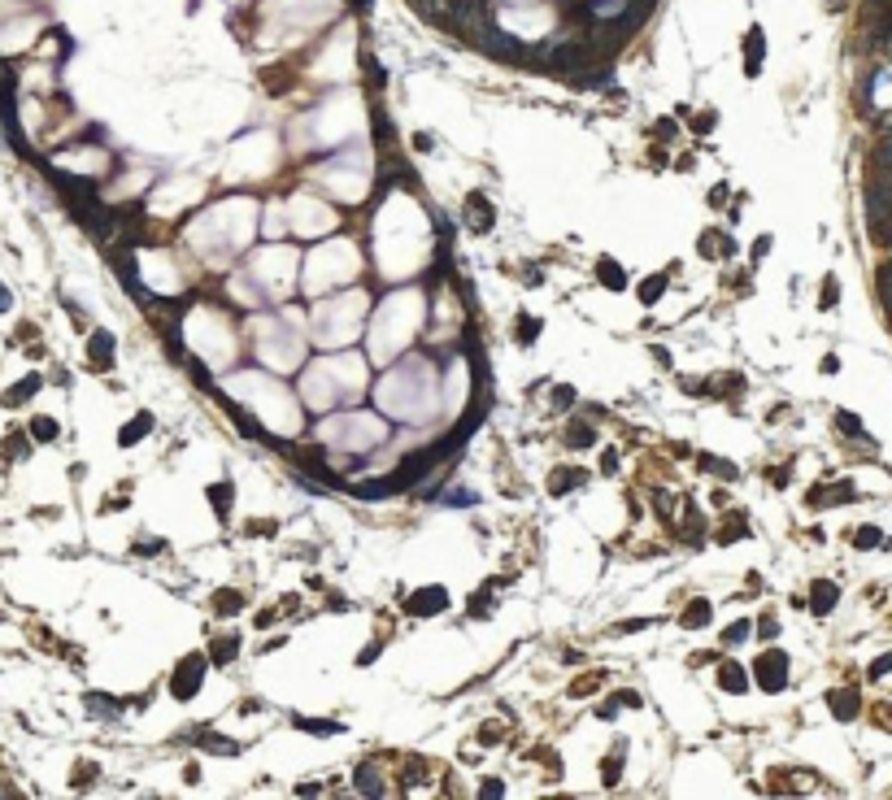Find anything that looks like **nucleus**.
I'll use <instances>...</instances> for the list:
<instances>
[{
    "label": "nucleus",
    "mask_w": 892,
    "mask_h": 800,
    "mask_svg": "<svg viewBox=\"0 0 892 800\" xmlns=\"http://www.w3.org/2000/svg\"><path fill=\"white\" fill-rule=\"evenodd\" d=\"M753 675H757V683L766 687V691H783V683H788V657H783L779 648L762 653L757 665H753Z\"/></svg>",
    "instance_id": "nucleus-1"
},
{
    "label": "nucleus",
    "mask_w": 892,
    "mask_h": 800,
    "mask_svg": "<svg viewBox=\"0 0 892 800\" xmlns=\"http://www.w3.org/2000/svg\"><path fill=\"white\" fill-rule=\"evenodd\" d=\"M200 670H205V657H200V653H192V657L178 661L174 683H170V691L178 696V701H192V696H196V687H200V679H196V675H200Z\"/></svg>",
    "instance_id": "nucleus-2"
},
{
    "label": "nucleus",
    "mask_w": 892,
    "mask_h": 800,
    "mask_svg": "<svg viewBox=\"0 0 892 800\" xmlns=\"http://www.w3.org/2000/svg\"><path fill=\"white\" fill-rule=\"evenodd\" d=\"M762 61H766V35L753 27L745 35V74H749V79H757V74H762Z\"/></svg>",
    "instance_id": "nucleus-3"
},
{
    "label": "nucleus",
    "mask_w": 892,
    "mask_h": 800,
    "mask_svg": "<svg viewBox=\"0 0 892 800\" xmlns=\"http://www.w3.org/2000/svg\"><path fill=\"white\" fill-rule=\"evenodd\" d=\"M444 605H448L444 587H422V591H414V596H410V613H418V617H427V613H440Z\"/></svg>",
    "instance_id": "nucleus-4"
},
{
    "label": "nucleus",
    "mask_w": 892,
    "mask_h": 800,
    "mask_svg": "<svg viewBox=\"0 0 892 800\" xmlns=\"http://www.w3.org/2000/svg\"><path fill=\"white\" fill-rule=\"evenodd\" d=\"M87 357H92L96 370H109L114 366V335L109 331H96L92 340H87Z\"/></svg>",
    "instance_id": "nucleus-5"
},
{
    "label": "nucleus",
    "mask_w": 892,
    "mask_h": 800,
    "mask_svg": "<svg viewBox=\"0 0 892 800\" xmlns=\"http://www.w3.org/2000/svg\"><path fill=\"white\" fill-rule=\"evenodd\" d=\"M836 601H840V591H836V583H827V579H819V583H814V587H809V609H814V613H819V617H823V613H831V609H836Z\"/></svg>",
    "instance_id": "nucleus-6"
},
{
    "label": "nucleus",
    "mask_w": 892,
    "mask_h": 800,
    "mask_svg": "<svg viewBox=\"0 0 892 800\" xmlns=\"http://www.w3.org/2000/svg\"><path fill=\"white\" fill-rule=\"evenodd\" d=\"M35 392H39V374H27L22 383H13V387H9V392H5V400H0V405L18 409V405H27V400H31Z\"/></svg>",
    "instance_id": "nucleus-7"
},
{
    "label": "nucleus",
    "mask_w": 892,
    "mask_h": 800,
    "mask_svg": "<svg viewBox=\"0 0 892 800\" xmlns=\"http://www.w3.org/2000/svg\"><path fill=\"white\" fill-rule=\"evenodd\" d=\"M466 214H470V222H475V230H492V222H496V214H492V204L483 200L479 192L466 200Z\"/></svg>",
    "instance_id": "nucleus-8"
},
{
    "label": "nucleus",
    "mask_w": 892,
    "mask_h": 800,
    "mask_svg": "<svg viewBox=\"0 0 892 800\" xmlns=\"http://www.w3.org/2000/svg\"><path fill=\"white\" fill-rule=\"evenodd\" d=\"M827 705H831V713L840 722H849V718H857V691H831Z\"/></svg>",
    "instance_id": "nucleus-9"
},
{
    "label": "nucleus",
    "mask_w": 892,
    "mask_h": 800,
    "mask_svg": "<svg viewBox=\"0 0 892 800\" xmlns=\"http://www.w3.org/2000/svg\"><path fill=\"white\" fill-rule=\"evenodd\" d=\"M148 431H152V414H140L135 422H126V426H122V435H118V444H122V448H131V444H140V440H144V435H148Z\"/></svg>",
    "instance_id": "nucleus-10"
},
{
    "label": "nucleus",
    "mask_w": 892,
    "mask_h": 800,
    "mask_svg": "<svg viewBox=\"0 0 892 800\" xmlns=\"http://www.w3.org/2000/svg\"><path fill=\"white\" fill-rule=\"evenodd\" d=\"M719 687H723V691H745V687H749V683H745V670L735 665V661H723V665H719Z\"/></svg>",
    "instance_id": "nucleus-11"
},
{
    "label": "nucleus",
    "mask_w": 892,
    "mask_h": 800,
    "mask_svg": "<svg viewBox=\"0 0 892 800\" xmlns=\"http://www.w3.org/2000/svg\"><path fill=\"white\" fill-rule=\"evenodd\" d=\"M357 792H366V796H379V792H384V783H379V774H374L370 761L357 765Z\"/></svg>",
    "instance_id": "nucleus-12"
},
{
    "label": "nucleus",
    "mask_w": 892,
    "mask_h": 800,
    "mask_svg": "<svg viewBox=\"0 0 892 800\" xmlns=\"http://www.w3.org/2000/svg\"><path fill=\"white\" fill-rule=\"evenodd\" d=\"M679 622H683V627H705V622H709V605H705V601H692V605L683 609Z\"/></svg>",
    "instance_id": "nucleus-13"
},
{
    "label": "nucleus",
    "mask_w": 892,
    "mask_h": 800,
    "mask_svg": "<svg viewBox=\"0 0 892 800\" xmlns=\"http://www.w3.org/2000/svg\"><path fill=\"white\" fill-rule=\"evenodd\" d=\"M597 278L605 283V288H623V283H627V274H623V270H618L614 261H609V257H605V261L597 266Z\"/></svg>",
    "instance_id": "nucleus-14"
},
{
    "label": "nucleus",
    "mask_w": 892,
    "mask_h": 800,
    "mask_svg": "<svg viewBox=\"0 0 892 800\" xmlns=\"http://www.w3.org/2000/svg\"><path fill=\"white\" fill-rule=\"evenodd\" d=\"M31 435H35L39 444H53V440H57V422H53V418H35V422H31Z\"/></svg>",
    "instance_id": "nucleus-15"
},
{
    "label": "nucleus",
    "mask_w": 892,
    "mask_h": 800,
    "mask_svg": "<svg viewBox=\"0 0 892 800\" xmlns=\"http://www.w3.org/2000/svg\"><path fill=\"white\" fill-rule=\"evenodd\" d=\"M853 544H857V548H879V544H884V531H879V527H862V531L853 535Z\"/></svg>",
    "instance_id": "nucleus-16"
},
{
    "label": "nucleus",
    "mask_w": 892,
    "mask_h": 800,
    "mask_svg": "<svg viewBox=\"0 0 892 800\" xmlns=\"http://www.w3.org/2000/svg\"><path fill=\"white\" fill-rule=\"evenodd\" d=\"M661 292H666V278H661V274H657V278H644V283H640V300H644V304H653V300H657Z\"/></svg>",
    "instance_id": "nucleus-17"
},
{
    "label": "nucleus",
    "mask_w": 892,
    "mask_h": 800,
    "mask_svg": "<svg viewBox=\"0 0 892 800\" xmlns=\"http://www.w3.org/2000/svg\"><path fill=\"white\" fill-rule=\"evenodd\" d=\"M701 466H709V474H719V479H740V470L731 466V461H714V457H701Z\"/></svg>",
    "instance_id": "nucleus-18"
},
{
    "label": "nucleus",
    "mask_w": 892,
    "mask_h": 800,
    "mask_svg": "<svg viewBox=\"0 0 892 800\" xmlns=\"http://www.w3.org/2000/svg\"><path fill=\"white\" fill-rule=\"evenodd\" d=\"M592 440H597L592 426H570V435H566V444H570V448H588Z\"/></svg>",
    "instance_id": "nucleus-19"
},
{
    "label": "nucleus",
    "mask_w": 892,
    "mask_h": 800,
    "mask_svg": "<svg viewBox=\"0 0 892 800\" xmlns=\"http://www.w3.org/2000/svg\"><path fill=\"white\" fill-rule=\"evenodd\" d=\"M296 727H300V731H314V735H336V731H340L336 722H310V718H296Z\"/></svg>",
    "instance_id": "nucleus-20"
},
{
    "label": "nucleus",
    "mask_w": 892,
    "mask_h": 800,
    "mask_svg": "<svg viewBox=\"0 0 892 800\" xmlns=\"http://www.w3.org/2000/svg\"><path fill=\"white\" fill-rule=\"evenodd\" d=\"M879 296H884V304H888V314H892V261L879 270Z\"/></svg>",
    "instance_id": "nucleus-21"
},
{
    "label": "nucleus",
    "mask_w": 892,
    "mask_h": 800,
    "mask_svg": "<svg viewBox=\"0 0 892 800\" xmlns=\"http://www.w3.org/2000/svg\"><path fill=\"white\" fill-rule=\"evenodd\" d=\"M836 422H840V431H845L849 440H862V422L853 414H836Z\"/></svg>",
    "instance_id": "nucleus-22"
},
{
    "label": "nucleus",
    "mask_w": 892,
    "mask_h": 800,
    "mask_svg": "<svg viewBox=\"0 0 892 800\" xmlns=\"http://www.w3.org/2000/svg\"><path fill=\"white\" fill-rule=\"evenodd\" d=\"M836 300H840V283H836V278H823V296H819V304H823V309H831Z\"/></svg>",
    "instance_id": "nucleus-23"
},
{
    "label": "nucleus",
    "mask_w": 892,
    "mask_h": 800,
    "mask_svg": "<svg viewBox=\"0 0 892 800\" xmlns=\"http://www.w3.org/2000/svg\"><path fill=\"white\" fill-rule=\"evenodd\" d=\"M209 496H214V509H218V513H226V500H231V483L209 487Z\"/></svg>",
    "instance_id": "nucleus-24"
},
{
    "label": "nucleus",
    "mask_w": 892,
    "mask_h": 800,
    "mask_svg": "<svg viewBox=\"0 0 892 800\" xmlns=\"http://www.w3.org/2000/svg\"><path fill=\"white\" fill-rule=\"evenodd\" d=\"M579 479H583V474H557V479H549V492H570Z\"/></svg>",
    "instance_id": "nucleus-25"
},
{
    "label": "nucleus",
    "mask_w": 892,
    "mask_h": 800,
    "mask_svg": "<svg viewBox=\"0 0 892 800\" xmlns=\"http://www.w3.org/2000/svg\"><path fill=\"white\" fill-rule=\"evenodd\" d=\"M87 709H105V718H114V709H118V705L109 701V696H96V691H87Z\"/></svg>",
    "instance_id": "nucleus-26"
},
{
    "label": "nucleus",
    "mask_w": 892,
    "mask_h": 800,
    "mask_svg": "<svg viewBox=\"0 0 892 800\" xmlns=\"http://www.w3.org/2000/svg\"><path fill=\"white\" fill-rule=\"evenodd\" d=\"M236 657V639H218V648H214V661L222 665V661H231Z\"/></svg>",
    "instance_id": "nucleus-27"
},
{
    "label": "nucleus",
    "mask_w": 892,
    "mask_h": 800,
    "mask_svg": "<svg viewBox=\"0 0 892 800\" xmlns=\"http://www.w3.org/2000/svg\"><path fill=\"white\" fill-rule=\"evenodd\" d=\"M218 605H222L218 613H240V609H236V605H240V596H236V591H218Z\"/></svg>",
    "instance_id": "nucleus-28"
},
{
    "label": "nucleus",
    "mask_w": 892,
    "mask_h": 800,
    "mask_svg": "<svg viewBox=\"0 0 892 800\" xmlns=\"http://www.w3.org/2000/svg\"><path fill=\"white\" fill-rule=\"evenodd\" d=\"M518 326H523V331H518V340H523V344H531V340H535V331H540V322H535V318H523Z\"/></svg>",
    "instance_id": "nucleus-29"
},
{
    "label": "nucleus",
    "mask_w": 892,
    "mask_h": 800,
    "mask_svg": "<svg viewBox=\"0 0 892 800\" xmlns=\"http://www.w3.org/2000/svg\"><path fill=\"white\" fill-rule=\"evenodd\" d=\"M749 635V622H735V627H727V635H723V644H740Z\"/></svg>",
    "instance_id": "nucleus-30"
},
{
    "label": "nucleus",
    "mask_w": 892,
    "mask_h": 800,
    "mask_svg": "<svg viewBox=\"0 0 892 800\" xmlns=\"http://www.w3.org/2000/svg\"><path fill=\"white\" fill-rule=\"evenodd\" d=\"M888 670H892V653H888V657H879V661L871 665V679H884V675H888Z\"/></svg>",
    "instance_id": "nucleus-31"
},
{
    "label": "nucleus",
    "mask_w": 892,
    "mask_h": 800,
    "mask_svg": "<svg viewBox=\"0 0 892 800\" xmlns=\"http://www.w3.org/2000/svg\"><path fill=\"white\" fill-rule=\"evenodd\" d=\"M570 396H575L570 387H557V392H553V405H557V409H566V405H570Z\"/></svg>",
    "instance_id": "nucleus-32"
},
{
    "label": "nucleus",
    "mask_w": 892,
    "mask_h": 800,
    "mask_svg": "<svg viewBox=\"0 0 892 800\" xmlns=\"http://www.w3.org/2000/svg\"><path fill=\"white\" fill-rule=\"evenodd\" d=\"M614 779H618V753L605 761V783H614Z\"/></svg>",
    "instance_id": "nucleus-33"
},
{
    "label": "nucleus",
    "mask_w": 892,
    "mask_h": 800,
    "mask_svg": "<svg viewBox=\"0 0 892 800\" xmlns=\"http://www.w3.org/2000/svg\"><path fill=\"white\" fill-rule=\"evenodd\" d=\"M22 453H27V444H22V440H5V457H22Z\"/></svg>",
    "instance_id": "nucleus-34"
},
{
    "label": "nucleus",
    "mask_w": 892,
    "mask_h": 800,
    "mask_svg": "<svg viewBox=\"0 0 892 800\" xmlns=\"http://www.w3.org/2000/svg\"><path fill=\"white\" fill-rule=\"evenodd\" d=\"M9 309H13V296H9L5 283H0V314H9Z\"/></svg>",
    "instance_id": "nucleus-35"
},
{
    "label": "nucleus",
    "mask_w": 892,
    "mask_h": 800,
    "mask_svg": "<svg viewBox=\"0 0 892 800\" xmlns=\"http://www.w3.org/2000/svg\"><path fill=\"white\" fill-rule=\"evenodd\" d=\"M836 370H840V357H836V352L823 357V374H836Z\"/></svg>",
    "instance_id": "nucleus-36"
},
{
    "label": "nucleus",
    "mask_w": 892,
    "mask_h": 800,
    "mask_svg": "<svg viewBox=\"0 0 892 800\" xmlns=\"http://www.w3.org/2000/svg\"><path fill=\"white\" fill-rule=\"evenodd\" d=\"M657 135H661V140H671V135H675V122H671V118H661V126H657Z\"/></svg>",
    "instance_id": "nucleus-37"
},
{
    "label": "nucleus",
    "mask_w": 892,
    "mask_h": 800,
    "mask_svg": "<svg viewBox=\"0 0 892 800\" xmlns=\"http://www.w3.org/2000/svg\"><path fill=\"white\" fill-rule=\"evenodd\" d=\"M709 126H714V113H701V118H697V131L705 135V131H709Z\"/></svg>",
    "instance_id": "nucleus-38"
}]
</instances>
